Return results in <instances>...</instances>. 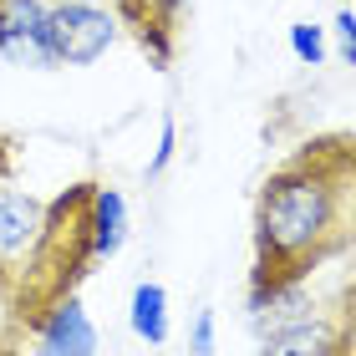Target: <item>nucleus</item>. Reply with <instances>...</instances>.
<instances>
[{
  "instance_id": "1",
  "label": "nucleus",
  "mask_w": 356,
  "mask_h": 356,
  "mask_svg": "<svg viewBox=\"0 0 356 356\" xmlns=\"http://www.w3.org/2000/svg\"><path fill=\"white\" fill-rule=\"evenodd\" d=\"M356 245V138H321L280 163L254 204L250 305L305 285L331 254Z\"/></svg>"
},
{
  "instance_id": "2",
  "label": "nucleus",
  "mask_w": 356,
  "mask_h": 356,
  "mask_svg": "<svg viewBox=\"0 0 356 356\" xmlns=\"http://www.w3.org/2000/svg\"><path fill=\"white\" fill-rule=\"evenodd\" d=\"M92 188L76 184L61 199H36L0 184V305L31 331L56 300L76 296L92 270Z\"/></svg>"
},
{
  "instance_id": "3",
  "label": "nucleus",
  "mask_w": 356,
  "mask_h": 356,
  "mask_svg": "<svg viewBox=\"0 0 356 356\" xmlns=\"http://www.w3.org/2000/svg\"><path fill=\"white\" fill-rule=\"evenodd\" d=\"M118 21L107 6H82V0H56L51 6V56L56 67H92L112 46Z\"/></svg>"
},
{
  "instance_id": "4",
  "label": "nucleus",
  "mask_w": 356,
  "mask_h": 356,
  "mask_svg": "<svg viewBox=\"0 0 356 356\" xmlns=\"http://www.w3.org/2000/svg\"><path fill=\"white\" fill-rule=\"evenodd\" d=\"M0 56L15 67H56L51 56V6L41 0H0Z\"/></svg>"
},
{
  "instance_id": "5",
  "label": "nucleus",
  "mask_w": 356,
  "mask_h": 356,
  "mask_svg": "<svg viewBox=\"0 0 356 356\" xmlns=\"http://www.w3.org/2000/svg\"><path fill=\"white\" fill-rule=\"evenodd\" d=\"M112 6H118V26L133 31V41L148 51V61L158 72H168L173 56H178L188 0H112Z\"/></svg>"
},
{
  "instance_id": "6",
  "label": "nucleus",
  "mask_w": 356,
  "mask_h": 356,
  "mask_svg": "<svg viewBox=\"0 0 356 356\" xmlns=\"http://www.w3.org/2000/svg\"><path fill=\"white\" fill-rule=\"evenodd\" d=\"M31 346H36V356H92L97 331H92V321L82 311V300L76 296L56 300L51 311L31 326Z\"/></svg>"
},
{
  "instance_id": "7",
  "label": "nucleus",
  "mask_w": 356,
  "mask_h": 356,
  "mask_svg": "<svg viewBox=\"0 0 356 356\" xmlns=\"http://www.w3.org/2000/svg\"><path fill=\"white\" fill-rule=\"evenodd\" d=\"M127 245V199L118 188H92V254L97 260H112Z\"/></svg>"
},
{
  "instance_id": "8",
  "label": "nucleus",
  "mask_w": 356,
  "mask_h": 356,
  "mask_svg": "<svg viewBox=\"0 0 356 356\" xmlns=\"http://www.w3.org/2000/svg\"><path fill=\"white\" fill-rule=\"evenodd\" d=\"M260 356H331V316H305V321L275 326Z\"/></svg>"
},
{
  "instance_id": "9",
  "label": "nucleus",
  "mask_w": 356,
  "mask_h": 356,
  "mask_svg": "<svg viewBox=\"0 0 356 356\" xmlns=\"http://www.w3.org/2000/svg\"><path fill=\"white\" fill-rule=\"evenodd\" d=\"M133 331L143 336L148 346H163L168 341V290L143 280L133 290Z\"/></svg>"
},
{
  "instance_id": "10",
  "label": "nucleus",
  "mask_w": 356,
  "mask_h": 356,
  "mask_svg": "<svg viewBox=\"0 0 356 356\" xmlns=\"http://www.w3.org/2000/svg\"><path fill=\"white\" fill-rule=\"evenodd\" d=\"M331 356H356V280L346 285L341 311L331 316Z\"/></svg>"
},
{
  "instance_id": "11",
  "label": "nucleus",
  "mask_w": 356,
  "mask_h": 356,
  "mask_svg": "<svg viewBox=\"0 0 356 356\" xmlns=\"http://www.w3.org/2000/svg\"><path fill=\"white\" fill-rule=\"evenodd\" d=\"M290 51H296V61H305V67H321V61H326V31L311 26V21L290 26Z\"/></svg>"
},
{
  "instance_id": "12",
  "label": "nucleus",
  "mask_w": 356,
  "mask_h": 356,
  "mask_svg": "<svg viewBox=\"0 0 356 356\" xmlns=\"http://www.w3.org/2000/svg\"><path fill=\"white\" fill-rule=\"evenodd\" d=\"M173 148H178V127H173V118H163V133H158V153H153V163H148V178H158V173L168 168Z\"/></svg>"
},
{
  "instance_id": "13",
  "label": "nucleus",
  "mask_w": 356,
  "mask_h": 356,
  "mask_svg": "<svg viewBox=\"0 0 356 356\" xmlns=\"http://www.w3.org/2000/svg\"><path fill=\"white\" fill-rule=\"evenodd\" d=\"M193 356H214V311L193 316Z\"/></svg>"
},
{
  "instance_id": "14",
  "label": "nucleus",
  "mask_w": 356,
  "mask_h": 356,
  "mask_svg": "<svg viewBox=\"0 0 356 356\" xmlns=\"http://www.w3.org/2000/svg\"><path fill=\"white\" fill-rule=\"evenodd\" d=\"M336 41H341V56L356 67V15H351V10L336 15Z\"/></svg>"
},
{
  "instance_id": "15",
  "label": "nucleus",
  "mask_w": 356,
  "mask_h": 356,
  "mask_svg": "<svg viewBox=\"0 0 356 356\" xmlns=\"http://www.w3.org/2000/svg\"><path fill=\"white\" fill-rule=\"evenodd\" d=\"M10 148H15V143H10V138H0V184L10 178V163H15V153H10Z\"/></svg>"
},
{
  "instance_id": "16",
  "label": "nucleus",
  "mask_w": 356,
  "mask_h": 356,
  "mask_svg": "<svg viewBox=\"0 0 356 356\" xmlns=\"http://www.w3.org/2000/svg\"><path fill=\"white\" fill-rule=\"evenodd\" d=\"M82 6H107V0H82Z\"/></svg>"
},
{
  "instance_id": "17",
  "label": "nucleus",
  "mask_w": 356,
  "mask_h": 356,
  "mask_svg": "<svg viewBox=\"0 0 356 356\" xmlns=\"http://www.w3.org/2000/svg\"><path fill=\"white\" fill-rule=\"evenodd\" d=\"M0 356H10V346H0Z\"/></svg>"
},
{
  "instance_id": "18",
  "label": "nucleus",
  "mask_w": 356,
  "mask_h": 356,
  "mask_svg": "<svg viewBox=\"0 0 356 356\" xmlns=\"http://www.w3.org/2000/svg\"><path fill=\"white\" fill-rule=\"evenodd\" d=\"M148 356H163V351H148Z\"/></svg>"
}]
</instances>
